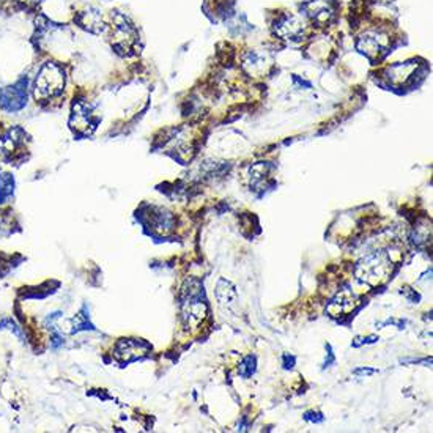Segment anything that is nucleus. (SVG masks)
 I'll use <instances>...</instances> for the list:
<instances>
[{
  "label": "nucleus",
  "mask_w": 433,
  "mask_h": 433,
  "mask_svg": "<svg viewBox=\"0 0 433 433\" xmlns=\"http://www.w3.org/2000/svg\"><path fill=\"white\" fill-rule=\"evenodd\" d=\"M65 87V73L62 66L57 64H45L38 71V76L35 79L34 92L35 98L46 101L49 98H54L62 93Z\"/></svg>",
  "instance_id": "nucleus-1"
},
{
  "label": "nucleus",
  "mask_w": 433,
  "mask_h": 433,
  "mask_svg": "<svg viewBox=\"0 0 433 433\" xmlns=\"http://www.w3.org/2000/svg\"><path fill=\"white\" fill-rule=\"evenodd\" d=\"M389 265H391V263H389V259L385 253L369 255L367 259L361 262L360 267H357V278L361 281L376 282L388 273Z\"/></svg>",
  "instance_id": "nucleus-2"
},
{
  "label": "nucleus",
  "mask_w": 433,
  "mask_h": 433,
  "mask_svg": "<svg viewBox=\"0 0 433 433\" xmlns=\"http://www.w3.org/2000/svg\"><path fill=\"white\" fill-rule=\"evenodd\" d=\"M27 84L24 85L22 83L16 84L15 87H7L0 92V106L5 111L15 112L22 109L27 103Z\"/></svg>",
  "instance_id": "nucleus-3"
},
{
  "label": "nucleus",
  "mask_w": 433,
  "mask_h": 433,
  "mask_svg": "<svg viewBox=\"0 0 433 433\" xmlns=\"http://www.w3.org/2000/svg\"><path fill=\"white\" fill-rule=\"evenodd\" d=\"M148 350H150V345L145 342L136 341V339H122V341L117 345L115 355L120 361L129 362V361H136V360H139V357L145 356L148 353Z\"/></svg>",
  "instance_id": "nucleus-4"
},
{
  "label": "nucleus",
  "mask_w": 433,
  "mask_h": 433,
  "mask_svg": "<svg viewBox=\"0 0 433 433\" xmlns=\"http://www.w3.org/2000/svg\"><path fill=\"white\" fill-rule=\"evenodd\" d=\"M78 24L83 29L89 30V32L92 34H99L104 30V22H103V16L101 13H99L98 10L95 8H90V10H85L83 11L78 16Z\"/></svg>",
  "instance_id": "nucleus-5"
},
{
  "label": "nucleus",
  "mask_w": 433,
  "mask_h": 433,
  "mask_svg": "<svg viewBox=\"0 0 433 433\" xmlns=\"http://www.w3.org/2000/svg\"><path fill=\"white\" fill-rule=\"evenodd\" d=\"M216 298L222 306H234L238 299L236 287L230 281L221 278L216 284Z\"/></svg>",
  "instance_id": "nucleus-6"
},
{
  "label": "nucleus",
  "mask_w": 433,
  "mask_h": 433,
  "mask_svg": "<svg viewBox=\"0 0 433 433\" xmlns=\"http://www.w3.org/2000/svg\"><path fill=\"white\" fill-rule=\"evenodd\" d=\"M13 192H15V180L11 178L10 175L0 177V205L13 196Z\"/></svg>",
  "instance_id": "nucleus-7"
},
{
  "label": "nucleus",
  "mask_w": 433,
  "mask_h": 433,
  "mask_svg": "<svg viewBox=\"0 0 433 433\" xmlns=\"http://www.w3.org/2000/svg\"><path fill=\"white\" fill-rule=\"evenodd\" d=\"M83 329H95V328H93V325L90 323L89 315H87L85 307L78 313L76 317L73 318V329H71V332H78V331H83Z\"/></svg>",
  "instance_id": "nucleus-8"
},
{
  "label": "nucleus",
  "mask_w": 433,
  "mask_h": 433,
  "mask_svg": "<svg viewBox=\"0 0 433 433\" xmlns=\"http://www.w3.org/2000/svg\"><path fill=\"white\" fill-rule=\"evenodd\" d=\"M238 372H240V375L244 376V378H248V376L253 375L255 372V357L254 356L244 357L243 362L240 364V369H238Z\"/></svg>",
  "instance_id": "nucleus-9"
},
{
  "label": "nucleus",
  "mask_w": 433,
  "mask_h": 433,
  "mask_svg": "<svg viewBox=\"0 0 433 433\" xmlns=\"http://www.w3.org/2000/svg\"><path fill=\"white\" fill-rule=\"evenodd\" d=\"M376 372H378V370H375V369H357L356 370V374H364V375H374Z\"/></svg>",
  "instance_id": "nucleus-10"
},
{
  "label": "nucleus",
  "mask_w": 433,
  "mask_h": 433,
  "mask_svg": "<svg viewBox=\"0 0 433 433\" xmlns=\"http://www.w3.org/2000/svg\"><path fill=\"white\" fill-rule=\"evenodd\" d=\"M21 2H26V3H35V2H38V0H21Z\"/></svg>",
  "instance_id": "nucleus-11"
}]
</instances>
